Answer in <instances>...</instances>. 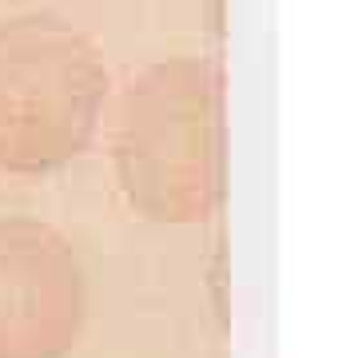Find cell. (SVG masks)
Returning a JSON list of instances; mask_svg holds the SVG:
<instances>
[{"label":"cell","instance_id":"obj_3","mask_svg":"<svg viewBox=\"0 0 358 358\" xmlns=\"http://www.w3.org/2000/svg\"><path fill=\"white\" fill-rule=\"evenodd\" d=\"M84 267L40 219H0V358H68L84 331Z\"/></svg>","mask_w":358,"mask_h":358},{"label":"cell","instance_id":"obj_2","mask_svg":"<svg viewBox=\"0 0 358 358\" xmlns=\"http://www.w3.org/2000/svg\"><path fill=\"white\" fill-rule=\"evenodd\" d=\"M108 108L96 40L60 13L0 20V171L52 176L92 148Z\"/></svg>","mask_w":358,"mask_h":358},{"label":"cell","instance_id":"obj_1","mask_svg":"<svg viewBox=\"0 0 358 358\" xmlns=\"http://www.w3.org/2000/svg\"><path fill=\"white\" fill-rule=\"evenodd\" d=\"M115 183L152 223H203L223 199V80L203 56H167L128 80L112 124Z\"/></svg>","mask_w":358,"mask_h":358}]
</instances>
